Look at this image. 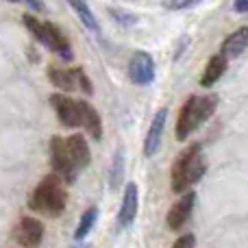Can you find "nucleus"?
<instances>
[{"label": "nucleus", "instance_id": "17", "mask_svg": "<svg viewBox=\"0 0 248 248\" xmlns=\"http://www.w3.org/2000/svg\"><path fill=\"white\" fill-rule=\"evenodd\" d=\"M65 2L72 7V11L77 13V17L81 20V24L85 26L87 31L98 33V22H96V16H94V11H92L87 0H65Z\"/></svg>", "mask_w": 248, "mask_h": 248}, {"label": "nucleus", "instance_id": "6", "mask_svg": "<svg viewBox=\"0 0 248 248\" xmlns=\"http://www.w3.org/2000/svg\"><path fill=\"white\" fill-rule=\"evenodd\" d=\"M194 205H196V192H194V189L181 194L179 201L168 209V216H166L168 229H170V231H181V229L187 224V220L192 218Z\"/></svg>", "mask_w": 248, "mask_h": 248}, {"label": "nucleus", "instance_id": "20", "mask_svg": "<svg viewBox=\"0 0 248 248\" xmlns=\"http://www.w3.org/2000/svg\"><path fill=\"white\" fill-rule=\"evenodd\" d=\"M201 2L202 0H163V7L170 11H183V9H192Z\"/></svg>", "mask_w": 248, "mask_h": 248}, {"label": "nucleus", "instance_id": "14", "mask_svg": "<svg viewBox=\"0 0 248 248\" xmlns=\"http://www.w3.org/2000/svg\"><path fill=\"white\" fill-rule=\"evenodd\" d=\"M248 48V26H240L231 35H227L222 44H220V55H224L227 59H235Z\"/></svg>", "mask_w": 248, "mask_h": 248}, {"label": "nucleus", "instance_id": "15", "mask_svg": "<svg viewBox=\"0 0 248 248\" xmlns=\"http://www.w3.org/2000/svg\"><path fill=\"white\" fill-rule=\"evenodd\" d=\"M227 68H229V59H227V57L220 55V52L211 55L209 61H207V65H205V70H202V74H201V85L202 87L216 85V83L224 77Z\"/></svg>", "mask_w": 248, "mask_h": 248}, {"label": "nucleus", "instance_id": "11", "mask_svg": "<svg viewBox=\"0 0 248 248\" xmlns=\"http://www.w3.org/2000/svg\"><path fill=\"white\" fill-rule=\"evenodd\" d=\"M166 118H168V109L166 107H161L153 116V122H150L148 133H146V140H144V155H146V157H153V155H157L159 146H161L163 128H166Z\"/></svg>", "mask_w": 248, "mask_h": 248}, {"label": "nucleus", "instance_id": "21", "mask_svg": "<svg viewBox=\"0 0 248 248\" xmlns=\"http://www.w3.org/2000/svg\"><path fill=\"white\" fill-rule=\"evenodd\" d=\"M77 70H78V90H81L85 96H92V94H94V87H92L90 77L85 74V70H83V68H77Z\"/></svg>", "mask_w": 248, "mask_h": 248}, {"label": "nucleus", "instance_id": "18", "mask_svg": "<svg viewBox=\"0 0 248 248\" xmlns=\"http://www.w3.org/2000/svg\"><path fill=\"white\" fill-rule=\"evenodd\" d=\"M98 220V209L96 207H90L87 211H83L81 220H78V227L77 231H74V240L77 242H83L87 235H90V231L94 229V222Z\"/></svg>", "mask_w": 248, "mask_h": 248}, {"label": "nucleus", "instance_id": "12", "mask_svg": "<svg viewBox=\"0 0 248 248\" xmlns=\"http://www.w3.org/2000/svg\"><path fill=\"white\" fill-rule=\"evenodd\" d=\"M48 78L50 83L61 90V94H70V92L78 90V70L77 68H48Z\"/></svg>", "mask_w": 248, "mask_h": 248}, {"label": "nucleus", "instance_id": "25", "mask_svg": "<svg viewBox=\"0 0 248 248\" xmlns=\"http://www.w3.org/2000/svg\"><path fill=\"white\" fill-rule=\"evenodd\" d=\"M72 248H92V246H87L85 242H77V244H74Z\"/></svg>", "mask_w": 248, "mask_h": 248}, {"label": "nucleus", "instance_id": "8", "mask_svg": "<svg viewBox=\"0 0 248 248\" xmlns=\"http://www.w3.org/2000/svg\"><path fill=\"white\" fill-rule=\"evenodd\" d=\"M128 78L140 87L150 85L153 78H155V59H153V55H148L146 50L133 52L131 61H128Z\"/></svg>", "mask_w": 248, "mask_h": 248}, {"label": "nucleus", "instance_id": "26", "mask_svg": "<svg viewBox=\"0 0 248 248\" xmlns=\"http://www.w3.org/2000/svg\"><path fill=\"white\" fill-rule=\"evenodd\" d=\"M7 2H24V0H7Z\"/></svg>", "mask_w": 248, "mask_h": 248}, {"label": "nucleus", "instance_id": "4", "mask_svg": "<svg viewBox=\"0 0 248 248\" xmlns=\"http://www.w3.org/2000/svg\"><path fill=\"white\" fill-rule=\"evenodd\" d=\"M50 166H52V172H55L57 176H61L65 183H74V181H77L81 170L74 166L72 157H70L65 137L55 135L50 140Z\"/></svg>", "mask_w": 248, "mask_h": 248}, {"label": "nucleus", "instance_id": "22", "mask_svg": "<svg viewBox=\"0 0 248 248\" xmlns=\"http://www.w3.org/2000/svg\"><path fill=\"white\" fill-rule=\"evenodd\" d=\"M196 246V237H194V233H187V235H181L179 240L172 244V248H194Z\"/></svg>", "mask_w": 248, "mask_h": 248}, {"label": "nucleus", "instance_id": "7", "mask_svg": "<svg viewBox=\"0 0 248 248\" xmlns=\"http://www.w3.org/2000/svg\"><path fill=\"white\" fill-rule=\"evenodd\" d=\"M44 233H46V229H44L42 220L24 216V218H20V222H17L16 231H13V237H16V242L22 248H37L44 242Z\"/></svg>", "mask_w": 248, "mask_h": 248}, {"label": "nucleus", "instance_id": "24", "mask_svg": "<svg viewBox=\"0 0 248 248\" xmlns=\"http://www.w3.org/2000/svg\"><path fill=\"white\" fill-rule=\"evenodd\" d=\"M233 9L237 13H248V0H233Z\"/></svg>", "mask_w": 248, "mask_h": 248}, {"label": "nucleus", "instance_id": "5", "mask_svg": "<svg viewBox=\"0 0 248 248\" xmlns=\"http://www.w3.org/2000/svg\"><path fill=\"white\" fill-rule=\"evenodd\" d=\"M50 105L63 126H68V128L81 126V100H74L65 94H52Z\"/></svg>", "mask_w": 248, "mask_h": 248}, {"label": "nucleus", "instance_id": "13", "mask_svg": "<svg viewBox=\"0 0 248 248\" xmlns=\"http://www.w3.org/2000/svg\"><path fill=\"white\" fill-rule=\"evenodd\" d=\"M65 144H68L70 157H72L74 166H77L78 170H85V168L92 163V150H90L87 140L81 135V133H74V135L65 137Z\"/></svg>", "mask_w": 248, "mask_h": 248}, {"label": "nucleus", "instance_id": "19", "mask_svg": "<svg viewBox=\"0 0 248 248\" xmlns=\"http://www.w3.org/2000/svg\"><path fill=\"white\" fill-rule=\"evenodd\" d=\"M122 176H124V155L118 150L116 157H113V163H111V172H109V183L111 187H118L122 183Z\"/></svg>", "mask_w": 248, "mask_h": 248}, {"label": "nucleus", "instance_id": "23", "mask_svg": "<svg viewBox=\"0 0 248 248\" xmlns=\"http://www.w3.org/2000/svg\"><path fill=\"white\" fill-rule=\"evenodd\" d=\"M111 16L116 17V20H120L122 24H126V26H128V24H133V22L137 20L135 16H131L128 11H122V9H118V11H116V9H111Z\"/></svg>", "mask_w": 248, "mask_h": 248}, {"label": "nucleus", "instance_id": "9", "mask_svg": "<svg viewBox=\"0 0 248 248\" xmlns=\"http://www.w3.org/2000/svg\"><path fill=\"white\" fill-rule=\"evenodd\" d=\"M137 209H140V189L135 183H128L124 187V196H122V205L118 209V224L122 229L131 227L137 218Z\"/></svg>", "mask_w": 248, "mask_h": 248}, {"label": "nucleus", "instance_id": "10", "mask_svg": "<svg viewBox=\"0 0 248 248\" xmlns=\"http://www.w3.org/2000/svg\"><path fill=\"white\" fill-rule=\"evenodd\" d=\"M44 46H46L48 50H52L55 55H59L63 61H72V57H74L68 37H65L63 31H61L55 22H46V42H44Z\"/></svg>", "mask_w": 248, "mask_h": 248}, {"label": "nucleus", "instance_id": "2", "mask_svg": "<svg viewBox=\"0 0 248 248\" xmlns=\"http://www.w3.org/2000/svg\"><path fill=\"white\" fill-rule=\"evenodd\" d=\"M68 205V189L65 181L57 176L55 172L44 176L29 196V207L35 214H42L46 218H59Z\"/></svg>", "mask_w": 248, "mask_h": 248}, {"label": "nucleus", "instance_id": "1", "mask_svg": "<svg viewBox=\"0 0 248 248\" xmlns=\"http://www.w3.org/2000/svg\"><path fill=\"white\" fill-rule=\"evenodd\" d=\"M207 163L202 157V144L194 141L185 150H181L170 168V187L174 194H185L205 176Z\"/></svg>", "mask_w": 248, "mask_h": 248}, {"label": "nucleus", "instance_id": "16", "mask_svg": "<svg viewBox=\"0 0 248 248\" xmlns=\"http://www.w3.org/2000/svg\"><path fill=\"white\" fill-rule=\"evenodd\" d=\"M81 126L85 128L92 140H96V141L103 140V120H100V113L87 100H81Z\"/></svg>", "mask_w": 248, "mask_h": 248}, {"label": "nucleus", "instance_id": "3", "mask_svg": "<svg viewBox=\"0 0 248 248\" xmlns=\"http://www.w3.org/2000/svg\"><path fill=\"white\" fill-rule=\"evenodd\" d=\"M218 109V96L216 94H205V96H189L183 103L176 118V128L174 135L179 141H185L192 133H196L201 128V124H205Z\"/></svg>", "mask_w": 248, "mask_h": 248}]
</instances>
